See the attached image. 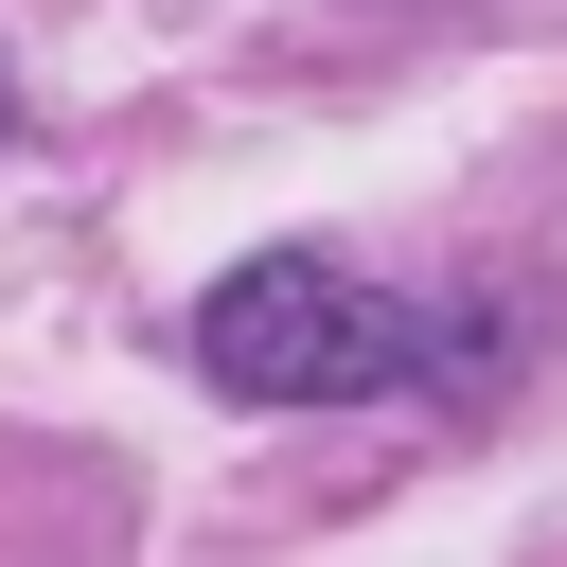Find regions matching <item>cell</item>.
I'll use <instances>...</instances> for the list:
<instances>
[{
  "label": "cell",
  "mask_w": 567,
  "mask_h": 567,
  "mask_svg": "<svg viewBox=\"0 0 567 567\" xmlns=\"http://www.w3.org/2000/svg\"><path fill=\"white\" fill-rule=\"evenodd\" d=\"M425 354H443L425 301L354 284L337 248H248V266L195 301V372H213L230 408H372V390H408Z\"/></svg>",
  "instance_id": "cell-1"
},
{
  "label": "cell",
  "mask_w": 567,
  "mask_h": 567,
  "mask_svg": "<svg viewBox=\"0 0 567 567\" xmlns=\"http://www.w3.org/2000/svg\"><path fill=\"white\" fill-rule=\"evenodd\" d=\"M0 124H18V89H0Z\"/></svg>",
  "instance_id": "cell-2"
}]
</instances>
